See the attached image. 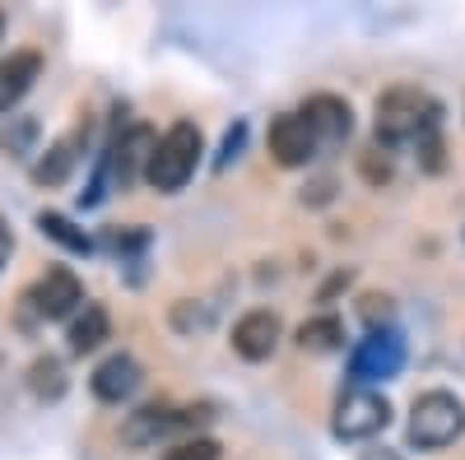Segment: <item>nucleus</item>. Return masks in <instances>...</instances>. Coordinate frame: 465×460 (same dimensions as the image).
<instances>
[{
  "instance_id": "nucleus-14",
  "label": "nucleus",
  "mask_w": 465,
  "mask_h": 460,
  "mask_svg": "<svg viewBox=\"0 0 465 460\" xmlns=\"http://www.w3.org/2000/svg\"><path fill=\"white\" fill-rule=\"evenodd\" d=\"M153 144H159V140H153L149 126H131L122 140L112 144V177L122 181V186L135 181V172H144L149 159H153Z\"/></svg>"
},
{
  "instance_id": "nucleus-13",
  "label": "nucleus",
  "mask_w": 465,
  "mask_h": 460,
  "mask_svg": "<svg viewBox=\"0 0 465 460\" xmlns=\"http://www.w3.org/2000/svg\"><path fill=\"white\" fill-rule=\"evenodd\" d=\"M302 122L312 126V135L322 144H335V140H344L349 131H354V112H349V103L335 98V93H317V98H307Z\"/></svg>"
},
{
  "instance_id": "nucleus-20",
  "label": "nucleus",
  "mask_w": 465,
  "mask_h": 460,
  "mask_svg": "<svg viewBox=\"0 0 465 460\" xmlns=\"http://www.w3.org/2000/svg\"><path fill=\"white\" fill-rule=\"evenodd\" d=\"M163 460H219V442H210V437H186V442L168 446Z\"/></svg>"
},
{
  "instance_id": "nucleus-5",
  "label": "nucleus",
  "mask_w": 465,
  "mask_h": 460,
  "mask_svg": "<svg viewBox=\"0 0 465 460\" xmlns=\"http://www.w3.org/2000/svg\"><path fill=\"white\" fill-rule=\"evenodd\" d=\"M386 424H391V405L386 396L368 391V387H349L340 400H335V418L331 428L340 442H363V437H377Z\"/></svg>"
},
{
  "instance_id": "nucleus-15",
  "label": "nucleus",
  "mask_w": 465,
  "mask_h": 460,
  "mask_svg": "<svg viewBox=\"0 0 465 460\" xmlns=\"http://www.w3.org/2000/svg\"><path fill=\"white\" fill-rule=\"evenodd\" d=\"M112 339V317H107V307L103 302H84L80 312L70 317V330H65V344H70V354H94L98 344Z\"/></svg>"
},
{
  "instance_id": "nucleus-7",
  "label": "nucleus",
  "mask_w": 465,
  "mask_h": 460,
  "mask_svg": "<svg viewBox=\"0 0 465 460\" xmlns=\"http://www.w3.org/2000/svg\"><path fill=\"white\" fill-rule=\"evenodd\" d=\"M280 335H284L280 312H270V307H256V312H247L238 326H232V354L247 358V363H265L270 354L280 349Z\"/></svg>"
},
{
  "instance_id": "nucleus-22",
  "label": "nucleus",
  "mask_w": 465,
  "mask_h": 460,
  "mask_svg": "<svg viewBox=\"0 0 465 460\" xmlns=\"http://www.w3.org/2000/svg\"><path fill=\"white\" fill-rule=\"evenodd\" d=\"M10 251H15V238H10V223L0 219V270L10 265Z\"/></svg>"
},
{
  "instance_id": "nucleus-9",
  "label": "nucleus",
  "mask_w": 465,
  "mask_h": 460,
  "mask_svg": "<svg viewBox=\"0 0 465 460\" xmlns=\"http://www.w3.org/2000/svg\"><path fill=\"white\" fill-rule=\"evenodd\" d=\"M401 363H405V344L391 330H372L354 349V358H349V367H354L359 381H386V377L401 372Z\"/></svg>"
},
{
  "instance_id": "nucleus-4",
  "label": "nucleus",
  "mask_w": 465,
  "mask_h": 460,
  "mask_svg": "<svg viewBox=\"0 0 465 460\" xmlns=\"http://www.w3.org/2000/svg\"><path fill=\"white\" fill-rule=\"evenodd\" d=\"M205 418H214L210 405L201 409H173V405H140L135 414H126V424H122V442L126 446H159L163 437L173 433H186V428H196L205 424Z\"/></svg>"
},
{
  "instance_id": "nucleus-23",
  "label": "nucleus",
  "mask_w": 465,
  "mask_h": 460,
  "mask_svg": "<svg viewBox=\"0 0 465 460\" xmlns=\"http://www.w3.org/2000/svg\"><path fill=\"white\" fill-rule=\"evenodd\" d=\"M238 144H242V126H232V131H228V140H223V163L232 159V153H238Z\"/></svg>"
},
{
  "instance_id": "nucleus-25",
  "label": "nucleus",
  "mask_w": 465,
  "mask_h": 460,
  "mask_svg": "<svg viewBox=\"0 0 465 460\" xmlns=\"http://www.w3.org/2000/svg\"><path fill=\"white\" fill-rule=\"evenodd\" d=\"M0 28H5V19H0Z\"/></svg>"
},
{
  "instance_id": "nucleus-19",
  "label": "nucleus",
  "mask_w": 465,
  "mask_h": 460,
  "mask_svg": "<svg viewBox=\"0 0 465 460\" xmlns=\"http://www.w3.org/2000/svg\"><path fill=\"white\" fill-rule=\"evenodd\" d=\"M37 228H43V233L52 238V242H61L65 251H89L94 242L80 233V228H74L65 214H52V210H43V214H37Z\"/></svg>"
},
{
  "instance_id": "nucleus-11",
  "label": "nucleus",
  "mask_w": 465,
  "mask_h": 460,
  "mask_svg": "<svg viewBox=\"0 0 465 460\" xmlns=\"http://www.w3.org/2000/svg\"><path fill=\"white\" fill-rule=\"evenodd\" d=\"M37 74H43V52L37 47H19L10 56H0V117L24 103V93L37 84Z\"/></svg>"
},
{
  "instance_id": "nucleus-16",
  "label": "nucleus",
  "mask_w": 465,
  "mask_h": 460,
  "mask_svg": "<svg viewBox=\"0 0 465 460\" xmlns=\"http://www.w3.org/2000/svg\"><path fill=\"white\" fill-rule=\"evenodd\" d=\"M340 344H344V326H340V317H331V312L298 326V349H302V354H335Z\"/></svg>"
},
{
  "instance_id": "nucleus-10",
  "label": "nucleus",
  "mask_w": 465,
  "mask_h": 460,
  "mask_svg": "<svg viewBox=\"0 0 465 460\" xmlns=\"http://www.w3.org/2000/svg\"><path fill=\"white\" fill-rule=\"evenodd\" d=\"M140 381H144V372H140V363L131 354H107L94 367V377H89V391L103 405H122V400H131L140 391Z\"/></svg>"
},
{
  "instance_id": "nucleus-2",
  "label": "nucleus",
  "mask_w": 465,
  "mask_h": 460,
  "mask_svg": "<svg viewBox=\"0 0 465 460\" xmlns=\"http://www.w3.org/2000/svg\"><path fill=\"white\" fill-rule=\"evenodd\" d=\"M196 163H201V126L173 122L168 135L153 144V159H149V168H144V181L159 191V196H173V191H182V186L191 181Z\"/></svg>"
},
{
  "instance_id": "nucleus-1",
  "label": "nucleus",
  "mask_w": 465,
  "mask_h": 460,
  "mask_svg": "<svg viewBox=\"0 0 465 460\" xmlns=\"http://www.w3.org/2000/svg\"><path fill=\"white\" fill-rule=\"evenodd\" d=\"M438 117L442 107L423 89H386L377 98V140L381 144H429L438 140Z\"/></svg>"
},
{
  "instance_id": "nucleus-8",
  "label": "nucleus",
  "mask_w": 465,
  "mask_h": 460,
  "mask_svg": "<svg viewBox=\"0 0 465 460\" xmlns=\"http://www.w3.org/2000/svg\"><path fill=\"white\" fill-rule=\"evenodd\" d=\"M317 144H322V140L312 135V126L302 122V112H284V117L270 122V153H275L280 168H302V163H312Z\"/></svg>"
},
{
  "instance_id": "nucleus-21",
  "label": "nucleus",
  "mask_w": 465,
  "mask_h": 460,
  "mask_svg": "<svg viewBox=\"0 0 465 460\" xmlns=\"http://www.w3.org/2000/svg\"><path fill=\"white\" fill-rule=\"evenodd\" d=\"M386 317H391V298H377V293H368V298H363V321L377 330V321H386Z\"/></svg>"
},
{
  "instance_id": "nucleus-3",
  "label": "nucleus",
  "mask_w": 465,
  "mask_h": 460,
  "mask_svg": "<svg viewBox=\"0 0 465 460\" xmlns=\"http://www.w3.org/2000/svg\"><path fill=\"white\" fill-rule=\"evenodd\" d=\"M465 433V405L451 391H423L410 405V442L419 451H442Z\"/></svg>"
},
{
  "instance_id": "nucleus-24",
  "label": "nucleus",
  "mask_w": 465,
  "mask_h": 460,
  "mask_svg": "<svg viewBox=\"0 0 465 460\" xmlns=\"http://www.w3.org/2000/svg\"><path fill=\"white\" fill-rule=\"evenodd\" d=\"M359 460H405L401 451H386V446H372V451H363Z\"/></svg>"
},
{
  "instance_id": "nucleus-18",
  "label": "nucleus",
  "mask_w": 465,
  "mask_h": 460,
  "mask_svg": "<svg viewBox=\"0 0 465 460\" xmlns=\"http://www.w3.org/2000/svg\"><path fill=\"white\" fill-rule=\"evenodd\" d=\"M37 144V117H10L0 126V153L5 159H28Z\"/></svg>"
},
{
  "instance_id": "nucleus-17",
  "label": "nucleus",
  "mask_w": 465,
  "mask_h": 460,
  "mask_svg": "<svg viewBox=\"0 0 465 460\" xmlns=\"http://www.w3.org/2000/svg\"><path fill=\"white\" fill-rule=\"evenodd\" d=\"M28 391L37 400H61L65 396V367H61V358H52V354L33 358L28 363Z\"/></svg>"
},
{
  "instance_id": "nucleus-12",
  "label": "nucleus",
  "mask_w": 465,
  "mask_h": 460,
  "mask_svg": "<svg viewBox=\"0 0 465 460\" xmlns=\"http://www.w3.org/2000/svg\"><path fill=\"white\" fill-rule=\"evenodd\" d=\"M84 144H89V122H80L70 135H61V140L43 153V159L33 163V181H37V186H61V181L74 172V163H80Z\"/></svg>"
},
{
  "instance_id": "nucleus-6",
  "label": "nucleus",
  "mask_w": 465,
  "mask_h": 460,
  "mask_svg": "<svg viewBox=\"0 0 465 460\" xmlns=\"http://www.w3.org/2000/svg\"><path fill=\"white\" fill-rule=\"evenodd\" d=\"M24 302L33 307V317L61 321V317H74L84 307V284L74 270H65V265H47V270L37 275V284L24 293Z\"/></svg>"
}]
</instances>
